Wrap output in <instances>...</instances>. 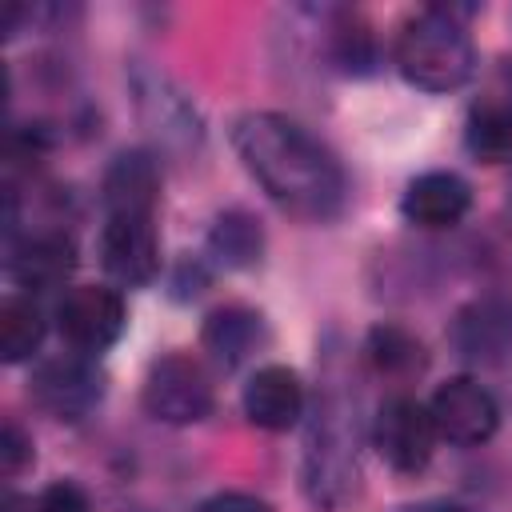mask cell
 <instances>
[{"label":"cell","instance_id":"obj_10","mask_svg":"<svg viewBox=\"0 0 512 512\" xmlns=\"http://www.w3.org/2000/svg\"><path fill=\"white\" fill-rule=\"evenodd\" d=\"M100 264L124 288H144L160 272V236L156 216H104L100 228Z\"/></svg>","mask_w":512,"mask_h":512},{"label":"cell","instance_id":"obj_15","mask_svg":"<svg viewBox=\"0 0 512 512\" xmlns=\"http://www.w3.org/2000/svg\"><path fill=\"white\" fill-rule=\"evenodd\" d=\"M200 344L220 368H240L264 344V316L248 304H220L208 312Z\"/></svg>","mask_w":512,"mask_h":512},{"label":"cell","instance_id":"obj_23","mask_svg":"<svg viewBox=\"0 0 512 512\" xmlns=\"http://www.w3.org/2000/svg\"><path fill=\"white\" fill-rule=\"evenodd\" d=\"M192 512H272V504L252 492H216V496L200 500Z\"/></svg>","mask_w":512,"mask_h":512},{"label":"cell","instance_id":"obj_12","mask_svg":"<svg viewBox=\"0 0 512 512\" xmlns=\"http://www.w3.org/2000/svg\"><path fill=\"white\" fill-rule=\"evenodd\" d=\"M100 204H104V216H156L160 164L140 148L116 152L100 180Z\"/></svg>","mask_w":512,"mask_h":512},{"label":"cell","instance_id":"obj_16","mask_svg":"<svg viewBox=\"0 0 512 512\" xmlns=\"http://www.w3.org/2000/svg\"><path fill=\"white\" fill-rule=\"evenodd\" d=\"M208 252L224 268H256L264 256V228L248 208H224L208 228Z\"/></svg>","mask_w":512,"mask_h":512},{"label":"cell","instance_id":"obj_4","mask_svg":"<svg viewBox=\"0 0 512 512\" xmlns=\"http://www.w3.org/2000/svg\"><path fill=\"white\" fill-rule=\"evenodd\" d=\"M140 404L156 424L188 428L212 412L216 396H212V380L200 360H192L188 352H168L148 368Z\"/></svg>","mask_w":512,"mask_h":512},{"label":"cell","instance_id":"obj_22","mask_svg":"<svg viewBox=\"0 0 512 512\" xmlns=\"http://www.w3.org/2000/svg\"><path fill=\"white\" fill-rule=\"evenodd\" d=\"M36 512H96L88 492L72 480H56L36 496Z\"/></svg>","mask_w":512,"mask_h":512},{"label":"cell","instance_id":"obj_9","mask_svg":"<svg viewBox=\"0 0 512 512\" xmlns=\"http://www.w3.org/2000/svg\"><path fill=\"white\" fill-rule=\"evenodd\" d=\"M428 412H432L436 436L448 440V444H456V448H476V444L492 440L496 428H500V404H496V396L480 380H472V376L444 380L432 392Z\"/></svg>","mask_w":512,"mask_h":512},{"label":"cell","instance_id":"obj_14","mask_svg":"<svg viewBox=\"0 0 512 512\" xmlns=\"http://www.w3.org/2000/svg\"><path fill=\"white\" fill-rule=\"evenodd\" d=\"M468 208H472V188H468V180L456 176V172H444V168L420 172L416 180H408V188H404V196H400L404 220L416 224V228H432V232L456 228V224L468 216Z\"/></svg>","mask_w":512,"mask_h":512},{"label":"cell","instance_id":"obj_21","mask_svg":"<svg viewBox=\"0 0 512 512\" xmlns=\"http://www.w3.org/2000/svg\"><path fill=\"white\" fill-rule=\"evenodd\" d=\"M28 464H32V436L16 420H4V432H0V472L8 480H16Z\"/></svg>","mask_w":512,"mask_h":512},{"label":"cell","instance_id":"obj_24","mask_svg":"<svg viewBox=\"0 0 512 512\" xmlns=\"http://www.w3.org/2000/svg\"><path fill=\"white\" fill-rule=\"evenodd\" d=\"M404 512H476L468 504H452V500H424V504H412Z\"/></svg>","mask_w":512,"mask_h":512},{"label":"cell","instance_id":"obj_6","mask_svg":"<svg viewBox=\"0 0 512 512\" xmlns=\"http://www.w3.org/2000/svg\"><path fill=\"white\" fill-rule=\"evenodd\" d=\"M124 324H128L124 296L108 284H76L56 304V332L72 352L84 356H100L104 348H112Z\"/></svg>","mask_w":512,"mask_h":512},{"label":"cell","instance_id":"obj_3","mask_svg":"<svg viewBox=\"0 0 512 512\" xmlns=\"http://www.w3.org/2000/svg\"><path fill=\"white\" fill-rule=\"evenodd\" d=\"M356 480V420L340 396H324L304 440V492L324 508H340Z\"/></svg>","mask_w":512,"mask_h":512},{"label":"cell","instance_id":"obj_7","mask_svg":"<svg viewBox=\"0 0 512 512\" xmlns=\"http://www.w3.org/2000/svg\"><path fill=\"white\" fill-rule=\"evenodd\" d=\"M28 396L52 420H84L104 400V376L92 356L64 352V356L36 364V372L28 380Z\"/></svg>","mask_w":512,"mask_h":512},{"label":"cell","instance_id":"obj_13","mask_svg":"<svg viewBox=\"0 0 512 512\" xmlns=\"http://www.w3.org/2000/svg\"><path fill=\"white\" fill-rule=\"evenodd\" d=\"M240 404L260 432H288L304 416V384L288 364H264L248 376Z\"/></svg>","mask_w":512,"mask_h":512},{"label":"cell","instance_id":"obj_1","mask_svg":"<svg viewBox=\"0 0 512 512\" xmlns=\"http://www.w3.org/2000/svg\"><path fill=\"white\" fill-rule=\"evenodd\" d=\"M232 148L248 176L292 216L332 220L348 204V176L336 152L284 112H244L232 120Z\"/></svg>","mask_w":512,"mask_h":512},{"label":"cell","instance_id":"obj_18","mask_svg":"<svg viewBox=\"0 0 512 512\" xmlns=\"http://www.w3.org/2000/svg\"><path fill=\"white\" fill-rule=\"evenodd\" d=\"M48 320L32 296H8L0 304V356L4 364H24L44 344Z\"/></svg>","mask_w":512,"mask_h":512},{"label":"cell","instance_id":"obj_11","mask_svg":"<svg viewBox=\"0 0 512 512\" xmlns=\"http://www.w3.org/2000/svg\"><path fill=\"white\" fill-rule=\"evenodd\" d=\"M76 272V240L64 228H40L12 244L8 276L24 292H52Z\"/></svg>","mask_w":512,"mask_h":512},{"label":"cell","instance_id":"obj_19","mask_svg":"<svg viewBox=\"0 0 512 512\" xmlns=\"http://www.w3.org/2000/svg\"><path fill=\"white\" fill-rule=\"evenodd\" d=\"M464 148L484 164L512 160V104L508 100L472 104L468 124H464Z\"/></svg>","mask_w":512,"mask_h":512},{"label":"cell","instance_id":"obj_20","mask_svg":"<svg viewBox=\"0 0 512 512\" xmlns=\"http://www.w3.org/2000/svg\"><path fill=\"white\" fill-rule=\"evenodd\" d=\"M332 60L344 68V72H372L376 64V44H372V32L356 20H344L336 32H332Z\"/></svg>","mask_w":512,"mask_h":512},{"label":"cell","instance_id":"obj_8","mask_svg":"<svg viewBox=\"0 0 512 512\" xmlns=\"http://www.w3.org/2000/svg\"><path fill=\"white\" fill-rule=\"evenodd\" d=\"M452 352L472 368H496L512 356V296L480 292L448 324Z\"/></svg>","mask_w":512,"mask_h":512},{"label":"cell","instance_id":"obj_26","mask_svg":"<svg viewBox=\"0 0 512 512\" xmlns=\"http://www.w3.org/2000/svg\"><path fill=\"white\" fill-rule=\"evenodd\" d=\"M508 204H512V176H508Z\"/></svg>","mask_w":512,"mask_h":512},{"label":"cell","instance_id":"obj_2","mask_svg":"<svg viewBox=\"0 0 512 512\" xmlns=\"http://www.w3.org/2000/svg\"><path fill=\"white\" fill-rule=\"evenodd\" d=\"M468 12L472 8L428 4L400 24L392 60L408 84H416L424 92H456L472 80L476 44L464 24Z\"/></svg>","mask_w":512,"mask_h":512},{"label":"cell","instance_id":"obj_25","mask_svg":"<svg viewBox=\"0 0 512 512\" xmlns=\"http://www.w3.org/2000/svg\"><path fill=\"white\" fill-rule=\"evenodd\" d=\"M4 512H36V500H24V496L8 492V496H4Z\"/></svg>","mask_w":512,"mask_h":512},{"label":"cell","instance_id":"obj_5","mask_svg":"<svg viewBox=\"0 0 512 512\" xmlns=\"http://www.w3.org/2000/svg\"><path fill=\"white\" fill-rule=\"evenodd\" d=\"M436 424L428 404H420L408 392H392L380 400L372 416V448L392 472H424L432 452H436Z\"/></svg>","mask_w":512,"mask_h":512},{"label":"cell","instance_id":"obj_17","mask_svg":"<svg viewBox=\"0 0 512 512\" xmlns=\"http://www.w3.org/2000/svg\"><path fill=\"white\" fill-rule=\"evenodd\" d=\"M364 356H368V364L384 380H396V384H408V380H416L428 368L424 344L408 328H400V324H376V328H368Z\"/></svg>","mask_w":512,"mask_h":512}]
</instances>
